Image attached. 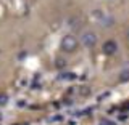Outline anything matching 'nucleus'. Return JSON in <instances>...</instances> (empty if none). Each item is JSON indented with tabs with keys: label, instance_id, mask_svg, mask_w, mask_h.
Segmentation results:
<instances>
[{
	"label": "nucleus",
	"instance_id": "nucleus-1",
	"mask_svg": "<svg viewBox=\"0 0 129 125\" xmlns=\"http://www.w3.org/2000/svg\"><path fill=\"white\" fill-rule=\"evenodd\" d=\"M127 37H129V29H127Z\"/></svg>",
	"mask_w": 129,
	"mask_h": 125
}]
</instances>
